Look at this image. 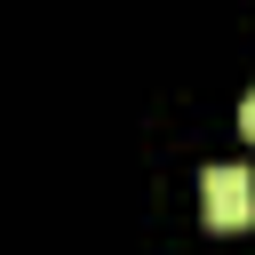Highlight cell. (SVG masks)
Wrapping results in <instances>:
<instances>
[{"mask_svg": "<svg viewBox=\"0 0 255 255\" xmlns=\"http://www.w3.org/2000/svg\"><path fill=\"white\" fill-rule=\"evenodd\" d=\"M239 128H247V135H255V88H247V96H239Z\"/></svg>", "mask_w": 255, "mask_h": 255, "instance_id": "cell-2", "label": "cell"}, {"mask_svg": "<svg viewBox=\"0 0 255 255\" xmlns=\"http://www.w3.org/2000/svg\"><path fill=\"white\" fill-rule=\"evenodd\" d=\"M199 199H207V223H215V231L255 223V175H247V167H231V159H215V167L199 175Z\"/></svg>", "mask_w": 255, "mask_h": 255, "instance_id": "cell-1", "label": "cell"}]
</instances>
